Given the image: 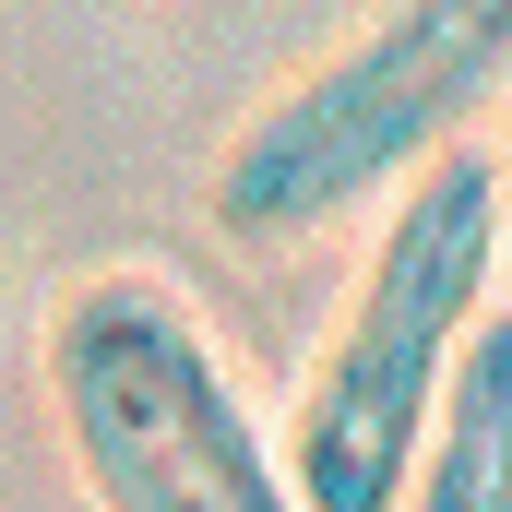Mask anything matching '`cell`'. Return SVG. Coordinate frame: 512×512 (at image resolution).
<instances>
[{
  "label": "cell",
  "instance_id": "1",
  "mask_svg": "<svg viewBox=\"0 0 512 512\" xmlns=\"http://www.w3.org/2000/svg\"><path fill=\"white\" fill-rule=\"evenodd\" d=\"M489 274H501V191H489V155H441L393 191L382 251L358 262L334 334H322V370L298 393V429H286V477L310 512H393L429 429H441V393L465 370L477 322H489Z\"/></svg>",
  "mask_w": 512,
  "mask_h": 512
},
{
  "label": "cell",
  "instance_id": "2",
  "mask_svg": "<svg viewBox=\"0 0 512 512\" xmlns=\"http://www.w3.org/2000/svg\"><path fill=\"white\" fill-rule=\"evenodd\" d=\"M489 96H512V0H382L227 131L203 203L227 239H310L441 167Z\"/></svg>",
  "mask_w": 512,
  "mask_h": 512
},
{
  "label": "cell",
  "instance_id": "3",
  "mask_svg": "<svg viewBox=\"0 0 512 512\" xmlns=\"http://www.w3.org/2000/svg\"><path fill=\"white\" fill-rule=\"evenodd\" d=\"M48 405L96 512H310L215 334L143 274H84L48 310Z\"/></svg>",
  "mask_w": 512,
  "mask_h": 512
},
{
  "label": "cell",
  "instance_id": "4",
  "mask_svg": "<svg viewBox=\"0 0 512 512\" xmlns=\"http://www.w3.org/2000/svg\"><path fill=\"white\" fill-rule=\"evenodd\" d=\"M393 512H512V310L477 322L465 370L441 393V429H429Z\"/></svg>",
  "mask_w": 512,
  "mask_h": 512
},
{
  "label": "cell",
  "instance_id": "5",
  "mask_svg": "<svg viewBox=\"0 0 512 512\" xmlns=\"http://www.w3.org/2000/svg\"><path fill=\"white\" fill-rule=\"evenodd\" d=\"M489 191H501V262H512V96H501V167H489Z\"/></svg>",
  "mask_w": 512,
  "mask_h": 512
}]
</instances>
